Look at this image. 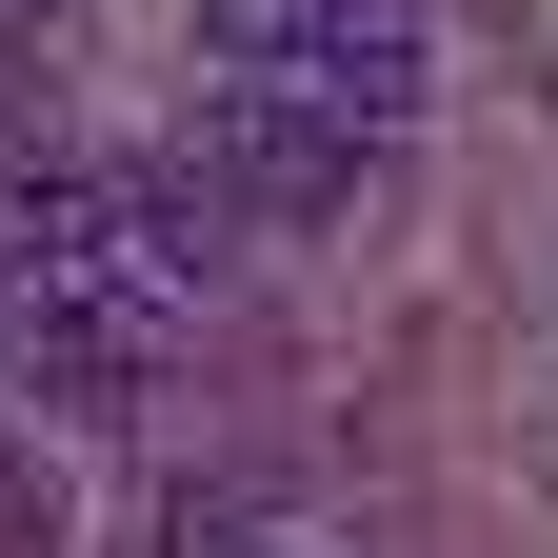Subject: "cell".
<instances>
[{"mask_svg": "<svg viewBox=\"0 0 558 558\" xmlns=\"http://www.w3.org/2000/svg\"><path fill=\"white\" fill-rule=\"evenodd\" d=\"M199 60H240V81H300L339 120H418V0H199Z\"/></svg>", "mask_w": 558, "mask_h": 558, "instance_id": "1", "label": "cell"}, {"mask_svg": "<svg viewBox=\"0 0 558 558\" xmlns=\"http://www.w3.org/2000/svg\"><path fill=\"white\" fill-rule=\"evenodd\" d=\"M360 140H379V120H339V100H300V81H240V60L199 81V180H220L240 220H279V240L360 199Z\"/></svg>", "mask_w": 558, "mask_h": 558, "instance_id": "2", "label": "cell"}, {"mask_svg": "<svg viewBox=\"0 0 558 558\" xmlns=\"http://www.w3.org/2000/svg\"><path fill=\"white\" fill-rule=\"evenodd\" d=\"M160 558H259V478H180V499H160Z\"/></svg>", "mask_w": 558, "mask_h": 558, "instance_id": "3", "label": "cell"}, {"mask_svg": "<svg viewBox=\"0 0 558 558\" xmlns=\"http://www.w3.org/2000/svg\"><path fill=\"white\" fill-rule=\"evenodd\" d=\"M40 519H60V499H40V459H0V538H40Z\"/></svg>", "mask_w": 558, "mask_h": 558, "instance_id": "4", "label": "cell"}]
</instances>
